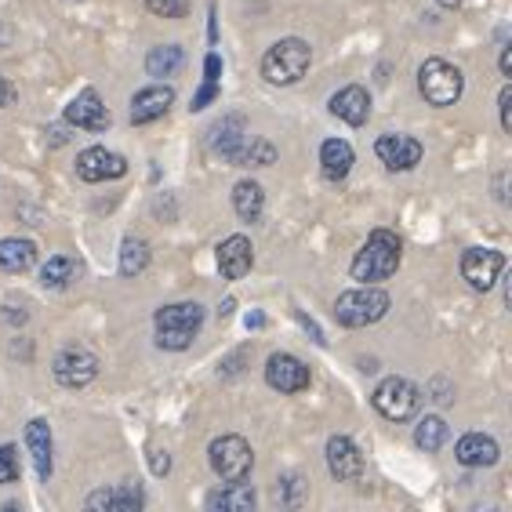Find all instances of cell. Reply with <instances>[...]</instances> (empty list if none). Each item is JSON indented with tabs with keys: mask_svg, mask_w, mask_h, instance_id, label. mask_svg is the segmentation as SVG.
<instances>
[{
	"mask_svg": "<svg viewBox=\"0 0 512 512\" xmlns=\"http://www.w3.org/2000/svg\"><path fill=\"white\" fill-rule=\"evenodd\" d=\"M400 258H404L400 237L389 233V229H375V233L367 237V244L360 247V255L353 258V280H360V284L389 280V276L400 269Z\"/></svg>",
	"mask_w": 512,
	"mask_h": 512,
	"instance_id": "1",
	"label": "cell"
},
{
	"mask_svg": "<svg viewBox=\"0 0 512 512\" xmlns=\"http://www.w3.org/2000/svg\"><path fill=\"white\" fill-rule=\"evenodd\" d=\"M309 62H313V51H309L306 40L284 37L266 51V59H262V77H266L269 84L287 88V84H298V80L306 77Z\"/></svg>",
	"mask_w": 512,
	"mask_h": 512,
	"instance_id": "2",
	"label": "cell"
},
{
	"mask_svg": "<svg viewBox=\"0 0 512 512\" xmlns=\"http://www.w3.org/2000/svg\"><path fill=\"white\" fill-rule=\"evenodd\" d=\"M204 327V309L197 302H178V306H164L157 313V345L182 353L193 345L197 331Z\"/></svg>",
	"mask_w": 512,
	"mask_h": 512,
	"instance_id": "3",
	"label": "cell"
},
{
	"mask_svg": "<svg viewBox=\"0 0 512 512\" xmlns=\"http://www.w3.org/2000/svg\"><path fill=\"white\" fill-rule=\"evenodd\" d=\"M385 313H389V295H385L382 287H375V284H364V287H356V291H345V295H338V302H335V320L342 327L378 324Z\"/></svg>",
	"mask_w": 512,
	"mask_h": 512,
	"instance_id": "4",
	"label": "cell"
},
{
	"mask_svg": "<svg viewBox=\"0 0 512 512\" xmlns=\"http://www.w3.org/2000/svg\"><path fill=\"white\" fill-rule=\"evenodd\" d=\"M418 88H422L425 102L433 106H454L462 99V73L444 59H425L418 69Z\"/></svg>",
	"mask_w": 512,
	"mask_h": 512,
	"instance_id": "5",
	"label": "cell"
},
{
	"mask_svg": "<svg viewBox=\"0 0 512 512\" xmlns=\"http://www.w3.org/2000/svg\"><path fill=\"white\" fill-rule=\"evenodd\" d=\"M371 404H375V411L382 414V418H389V422H404V418H411V414L418 411V404H422V389L414 382H407V378L393 375L378 385L375 396H371Z\"/></svg>",
	"mask_w": 512,
	"mask_h": 512,
	"instance_id": "6",
	"label": "cell"
},
{
	"mask_svg": "<svg viewBox=\"0 0 512 512\" xmlns=\"http://www.w3.org/2000/svg\"><path fill=\"white\" fill-rule=\"evenodd\" d=\"M211 469H215L218 476L226 483H237V480H247V473H251V465H255V454H251V447H247L244 436H218L215 444H211Z\"/></svg>",
	"mask_w": 512,
	"mask_h": 512,
	"instance_id": "7",
	"label": "cell"
},
{
	"mask_svg": "<svg viewBox=\"0 0 512 512\" xmlns=\"http://www.w3.org/2000/svg\"><path fill=\"white\" fill-rule=\"evenodd\" d=\"M51 371H55V382L66 385V389H84V385L95 382V375H99V356L88 353V349L69 345V349H62V353L55 356Z\"/></svg>",
	"mask_w": 512,
	"mask_h": 512,
	"instance_id": "8",
	"label": "cell"
},
{
	"mask_svg": "<svg viewBox=\"0 0 512 512\" xmlns=\"http://www.w3.org/2000/svg\"><path fill=\"white\" fill-rule=\"evenodd\" d=\"M505 269V255L494 247H469L462 255V276L473 291H491Z\"/></svg>",
	"mask_w": 512,
	"mask_h": 512,
	"instance_id": "9",
	"label": "cell"
},
{
	"mask_svg": "<svg viewBox=\"0 0 512 512\" xmlns=\"http://www.w3.org/2000/svg\"><path fill=\"white\" fill-rule=\"evenodd\" d=\"M266 382L280 393H302L309 389V367L291 353H273L266 364Z\"/></svg>",
	"mask_w": 512,
	"mask_h": 512,
	"instance_id": "10",
	"label": "cell"
},
{
	"mask_svg": "<svg viewBox=\"0 0 512 512\" xmlns=\"http://www.w3.org/2000/svg\"><path fill=\"white\" fill-rule=\"evenodd\" d=\"M77 175L84 178V182L120 178V175H128V160L120 157V153H109V149H102V146H91L77 157Z\"/></svg>",
	"mask_w": 512,
	"mask_h": 512,
	"instance_id": "11",
	"label": "cell"
},
{
	"mask_svg": "<svg viewBox=\"0 0 512 512\" xmlns=\"http://www.w3.org/2000/svg\"><path fill=\"white\" fill-rule=\"evenodd\" d=\"M375 153L389 171H411L422 164V142L407 135H382L375 142Z\"/></svg>",
	"mask_w": 512,
	"mask_h": 512,
	"instance_id": "12",
	"label": "cell"
},
{
	"mask_svg": "<svg viewBox=\"0 0 512 512\" xmlns=\"http://www.w3.org/2000/svg\"><path fill=\"white\" fill-rule=\"evenodd\" d=\"M66 120L73 128H84V131H106L109 128V109L106 102L99 99V91H80L77 99L66 106Z\"/></svg>",
	"mask_w": 512,
	"mask_h": 512,
	"instance_id": "13",
	"label": "cell"
},
{
	"mask_svg": "<svg viewBox=\"0 0 512 512\" xmlns=\"http://www.w3.org/2000/svg\"><path fill=\"white\" fill-rule=\"evenodd\" d=\"M327 465L335 480H360L364 476V454L356 451V444L349 436H331L327 440Z\"/></svg>",
	"mask_w": 512,
	"mask_h": 512,
	"instance_id": "14",
	"label": "cell"
},
{
	"mask_svg": "<svg viewBox=\"0 0 512 512\" xmlns=\"http://www.w3.org/2000/svg\"><path fill=\"white\" fill-rule=\"evenodd\" d=\"M171 102H175V91H171L168 84L142 88L135 99H131V124H153V120H160L168 113Z\"/></svg>",
	"mask_w": 512,
	"mask_h": 512,
	"instance_id": "15",
	"label": "cell"
},
{
	"mask_svg": "<svg viewBox=\"0 0 512 512\" xmlns=\"http://www.w3.org/2000/svg\"><path fill=\"white\" fill-rule=\"evenodd\" d=\"M84 505H88L91 512H135L146 505V498H142V491H138L135 483H120V487L95 491Z\"/></svg>",
	"mask_w": 512,
	"mask_h": 512,
	"instance_id": "16",
	"label": "cell"
},
{
	"mask_svg": "<svg viewBox=\"0 0 512 512\" xmlns=\"http://www.w3.org/2000/svg\"><path fill=\"white\" fill-rule=\"evenodd\" d=\"M331 113H335L338 120H345V124L360 128V124H367V117H371V95H367L360 84H349V88H342L338 95H331Z\"/></svg>",
	"mask_w": 512,
	"mask_h": 512,
	"instance_id": "17",
	"label": "cell"
},
{
	"mask_svg": "<svg viewBox=\"0 0 512 512\" xmlns=\"http://www.w3.org/2000/svg\"><path fill=\"white\" fill-rule=\"evenodd\" d=\"M251 262H255V251H251V240L247 237H229L218 247V269L226 280H240V276L251 273Z\"/></svg>",
	"mask_w": 512,
	"mask_h": 512,
	"instance_id": "18",
	"label": "cell"
},
{
	"mask_svg": "<svg viewBox=\"0 0 512 512\" xmlns=\"http://www.w3.org/2000/svg\"><path fill=\"white\" fill-rule=\"evenodd\" d=\"M454 458L465 465V469H483V465H494L498 458H502V451H498V444H494L491 436L483 433H469L458 440V447H454Z\"/></svg>",
	"mask_w": 512,
	"mask_h": 512,
	"instance_id": "19",
	"label": "cell"
},
{
	"mask_svg": "<svg viewBox=\"0 0 512 512\" xmlns=\"http://www.w3.org/2000/svg\"><path fill=\"white\" fill-rule=\"evenodd\" d=\"M320 171H324L327 182H342L353 171V146L342 138H327L320 146Z\"/></svg>",
	"mask_w": 512,
	"mask_h": 512,
	"instance_id": "20",
	"label": "cell"
},
{
	"mask_svg": "<svg viewBox=\"0 0 512 512\" xmlns=\"http://www.w3.org/2000/svg\"><path fill=\"white\" fill-rule=\"evenodd\" d=\"M26 444H30L37 476L48 483V476H51V425L44 422V418H33V422L26 425Z\"/></svg>",
	"mask_w": 512,
	"mask_h": 512,
	"instance_id": "21",
	"label": "cell"
},
{
	"mask_svg": "<svg viewBox=\"0 0 512 512\" xmlns=\"http://www.w3.org/2000/svg\"><path fill=\"white\" fill-rule=\"evenodd\" d=\"M244 138H247L244 117H226L211 128V146H215V153H222L229 164H233V157H237V149L244 146Z\"/></svg>",
	"mask_w": 512,
	"mask_h": 512,
	"instance_id": "22",
	"label": "cell"
},
{
	"mask_svg": "<svg viewBox=\"0 0 512 512\" xmlns=\"http://www.w3.org/2000/svg\"><path fill=\"white\" fill-rule=\"evenodd\" d=\"M33 262H37V244L33 240H0V269L4 273H26V269H33Z\"/></svg>",
	"mask_w": 512,
	"mask_h": 512,
	"instance_id": "23",
	"label": "cell"
},
{
	"mask_svg": "<svg viewBox=\"0 0 512 512\" xmlns=\"http://www.w3.org/2000/svg\"><path fill=\"white\" fill-rule=\"evenodd\" d=\"M207 509H222V512H251L255 509V487L244 480L229 483L226 491H215L207 498Z\"/></svg>",
	"mask_w": 512,
	"mask_h": 512,
	"instance_id": "24",
	"label": "cell"
},
{
	"mask_svg": "<svg viewBox=\"0 0 512 512\" xmlns=\"http://www.w3.org/2000/svg\"><path fill=\"white\" fill-rule=\"evenodd\" d=\"M233 207H237V215L244 218V222H258V215H262V207H266V193H262V186L258 182H237V189H233Z\"/></svg>",
	"mask_w": 512,
	"mask_h": 512,
	"instance_id": "25",
	"label": "cell"
},
{
	"mask_svg": "<svg viewBox=\"0 0 512 512\" xmlns=\"http://www.w3.org/2000/svg\"><path fill=\"white\" fill-rule=\"evenodd\" d=\"M182 62H186V55H182L178 44H160V48L149 51L146 69H149V77H175Z\"/></svg>",
	"mask_w": 512,
	"mask_h": 512,
	"instance_id": "26",
	"label": "cell"
},
{
	"mask_svg": "<svg viewBox=\"0 0 512 512\" xmlns=\"http://www.w3.org/2000/svg\"><path fill=\"white\" fill-rule=\"evenodd\" d=\"M273 160H276V149L269 146L266 138H244V146L237 149L233 164H240V168H269Z\"/></svg>",
	"mask_w": 512,
	"mask_h": 512,
	"instance_id": "27",
	"label": "cell"
},
{
	"mask_svg": "<svg viewBox=\"0 0 512 512\" xmlns=\"http://www.w3.org/2000/svg\"><path fill=\"white\" fill-rule=\"evenodd\" d=\"M447 440V422L444 418H436V414H429V418H422L418 422V429H414V444L422 447V451H440Z\"/></svg>",
	"mask_w": 512,
	"mask_h": 512,
	"instance_id": "28",
	"label": "cell"
},
{
	"mask_svg": "<svg viewBox=\"0 0 512 512\" xmlns=\"http://www.w3.org/2000/svg\"><path fill=\"white\" fill-rule=\"evenodd\" d=\"M146 266H149L146 240L128 237V240H124V247H120V273H124V276H138Z\"/></svg>",
	"mask_w": 512,
	"mask_h": 512,
	"instance_id": "29",
	"label": "cell"
},
{
	"mask_svg": "<svg viewBox=\"0 0 512 512\" xmlns=\"http://www.w3.org/2000/svg\"><path fill=\"white\" fill-rule=\"evenodd\" d=\"M73 258L69 255H55L48 258V266L40 269V284L44 287H66L69 284V276H73Z\"/></svg>",
	"mask_w": 512,
	"mask_h": 512,
	"instance_id": "30",
	"label": "cell"
},
{
	"mask_svg": "<svg viewBox=\"0 0 512 512\" xmlns=\"http://www.w3.org/2000/svg\"><path fill=\"white\" fill-rule=\"evenodd\" d=\"M15 480H19V447L4 444L0 447V487Z\"/></svg>",
	"mask_w": 512,
	"mask_h": 512,
	"instance_id": "31",
	"label": "cell"
},
{
	"mask_svg": "<svg viewBox=\"0 0 512 512\" xmlns=\"http://www.w3.org/2000/svg\"><path fill=\"white\" fill-rule=\"evenodd\" d=\"M146 8L160 19H182L189 11V0H146Z\"/></svg>",
	"mask_w": 512,
	"mask_h": 512,
	"instance_id": "32",
	"label": "cell"
},
{
	"mask_svg": "<svg viewBox=\"0 0 512 512\" xmlns=\"http://www.w3.org/2000/svg\"><path fill=\"white\" fill-rule=\"evenodd\" d=\"M215 95H218V84H215V80H204V88H200L197 99H193V109L211 106V102H215Z\"/></svg>",
	"mask_w": 512,
	"mask_h": 512,
	"instance_id": "33",
	"label": "cell"
},
{
	"mask_svg": "<svg viewBox=\"0 0 512 512\" xmlns=\"http://www.w3.org/2000/svg\"><path fill=\"white\" fill-rule=\"evenodd\" d=\"M498 109H502V128L512 131V88H502V95H498Z\"/></svg>",
	"mask_w": 512,
	"mask_h": 512,
	"instance_id": "34",
	"label": "cell"
},
{
	"mask_svg": "<svg viewBox=\"0 0 512 512\" xmlns=\"http://www.w3.org/2000/svg\"><path fill=\"white\" fill-rule=\"evenodd\" d=\"M218 77H222V62H218V55L211 51V55H207V62H204V80H215V84H218Z\"/></svg>",
	"mask_w": 512,
	"mask_h": 512,
	"instance_id": "35",
	"label": "cell"
},
{
	"mask_svg": "<svg viewBox=\"0 0 512 512\" xmlns=\"http://www.w3.org/2000/svg\"><path fill=\"white\" fill-rule=\"evenodd\" d=\"M149 462H153V473H157V476H164L171 469V458L164 451H153V458H149Z\"/></svg>",
	"mask_w": 512,
	"mask_h": 512,
	"instance_id": "36",
	"label": "cell"
},
{
	"mask_svg": "<svg viewBox=\"0 0 512 512\" xmlns=\"http://www.w3.org/2000/svg\"><path fill=\"white\" fill-rule=\"evenodd\" d=\"M502 77H512V48H502Z\"/></svg>",
	"mask_w": 512,
	"mask_h": 512,
	"instance_id": "37",
	"label": "cell"
},
{
	"mask_svg": "<svg viewBox=\"0 0 512 512\" xmlns=\"http://www.w3.org/2000/svg\"><path fill=\"white\" fill-rule=\"evenodd\" d=\"M8 99H11V88H8V80L0 77V106H4Z\"/></svg>",
	"mask_w": 512,
	"mask_h": 512,
	"instance_id": "38",
	"label": "cell"
},
{
	"mask_svg": "<svg viewBox=\"0 0 512 512\" xmlns=\"http://www.w3.org/2000/svg\"><path fill=\"white\" fill-rule=\"evenodd\" d=\"M262 324H266V316H262V313H251V316H247V327H262Z\"/></svg>",
	"mask_w": 512,
	"mask_h": 512,
	"instance_id": "39",
	"label": "cell"
},
{
	"mask_svg": "<svg viewBox=\"0 0 512 512\" xmlns=\"http://www.w3.org/2000/svg\"><path fill=\"white\" fill-rule=\"evenodd\" d=\"M436 4H440V8H458L462 0H436Z\"/></svg>",
	"mask_w": 512,
	"mask_h": 512,
	"instance_id": "40",
	"label": "cell"
}]
</instances>
